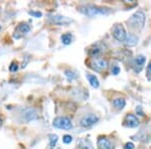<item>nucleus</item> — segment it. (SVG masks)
Wrapping results in <instances>:
<instances>
[{
    "mask_svg": "<svg viewBox=\"0 0 151 149\" xmlns=\"http://www.w3.org/2000/svg\"><path fill=\"white\" fill-rule=\"evenodd\" d=\"M79 10L80 12L89 16V17H94V16L98 15H107L110 13V9L96 5H82L79 7Z\"/></svg>",
    "mask_w": 151,
    "mask_h": 149,
    "instance_id": "1",
    "label": "nucleus"
},
{
    "mask_svg": "<svg viewBox=\"0 0 151 149\" xmlns=\"http://www.w3.org/2000/svg\"><path fill=\"white\" fill-rule=\"evenodd\" d=\"M127 22H128L129 26H130L131 28L140 30L141 28L144 26V22H145L144 13L140 10L136 11V12L134 13L130 18H129Z\"/></svg>",
    "mask_w": 151,
    "mask_h": 149,
    "instance_id": "2",
    "label": "nucleus"
},
{
    "mask_svg": "<svg viewBox=\"0 0 151 149\" xmlns=\"http://www.w3.org/2000/svg\"><path fill=\"white\" fill-rule=\"evenodd\" d=\"M53 125L56 128L63 129V130H71L73 128V123L71 121L69 117H65V116H61V117L55 118L53 122Z\"/></svg>",
    "mask_w": 151,
    "mask_h": 149,
    "instance_id": "3",
    "label": "nucleus"
},
{
    "mask_svg": "<svg viewBox=\"0 0 151 149\" xmlns=\"http://www.w3.org/2000/svg\"><path fill=\"white\" fill-rule=\"evenodd\" d=\"M20 117L23 122L27 123L30 121H33V120H36L38 118V113H37V111L35 109L27 107L21 110Z\"/></svg>",
    "mask_w": 151,
    "mask_h": 149,
    "instance_id": "4",
    "label": "nucleus"
},
{
    "mask_svg": "<svg viewBox=\"0 0 151 149\" xmlns=\"http://www.w3.org/2000/svg\"><path fill=\"white\" fill-rule=\"evenodd\" d=\"M112 35L116 41H126L127 34L125 27L122 24H116L112 28Z\"/></svg>",
    "mask_w": 151,
    "mask_h": 149,
    "instance_id": "5",
    "label": "nucleus"
},
{
    "mask_svg": "<svg viewBox=\"0 0 151 149\" xmlns=\"http://www.w3.org/2000/svg\"><path fill=\"white\" fill-rule=\"evenodd\" d=\"M90 67L93 70H95L96 72H103L108 68V61L101 58H92L91 63H90Z\"/></svg>",
    "mask_w": 151,
    "mask_h": 149,
    "instance_id": "6",
    "label": "nucleus"
},
{
    "mask_svg": "<svg viewBox=\"0 0 151 149\" xmlns=\"http://www.w3.org/2000/svg\"><path fill=\"white\" fill-rule=\"evenodd\" d=\"M99 121V117L95 114H88V115H85L84 117L80 120V125L82 127H91L93 126L94 124H96L97 122Z\"/></svg>",
    "mask_w": 151,
    "mask_h": 149,
    "instance_id": "7",
    "label": "nucleus"
},
{
    "mask_svg": "<svg viewBox=\"0 0 151 149\" xmlns=\"http://www.w3.org/2000/svg\"><path fill=\"white\" fill-rule=\"evenodd\" d=\"M29 30H30V25L28 24V23H26V22L19 23V24L16 26L15 30H14V34H13L14 38H16V39L20 38L22 35L26 34Z\"/></svg>",
    "mask_w": 151,
    "mask_h": 149,
    "instance_id": "8",
    "label": "nucleus"
},
{
    "mask_svg": "<svg viewBox=\"0 0 151 149\" xmlns=\"http://www.w3.org/2000/svg\"><path fill=\"white\" fill-rule=\"evenodd\" d=\"M49 20L53 22V24L56 25H68L73 22V20L69 17H66L63 15H51L49 16Z\"/></svg>",
    "mask_w": 151,
    "mask_h": 149,
    "instance_id": "9",
    "label": "nucleus"
},
{
    "mask_svg": "<svg viewBox=\"0 0 151 149\" xmlns=\"http://www.w3.org/2000/svg\"><path fill=\"white\" fill-rule=\"evenodd\" d=\"M140 122H139L138 118L133 114H128L125 117V125L129 128H136L139 126Z\"/></svg>",
    "mask_w": 151,
    "mask_h": 149,
    "instance_id": "10",
    "label": "nucleus"
},
{
    "mask_svg": "<svg viewBox=\"0 0 151 149\" xmlns=\"http://www.w3.org/2000/svg\"><path fill=\"white\" fill-rule=\"evenodd\" d=\"M97 145L99 149H112V144L106 137H99L97 140Z\"/></svg>",
    "mask_w": 151,
    "mask_h": 149,
    "instance_id": "11",
    "label": "nucleus"
},
{
    "mask_svg": "<svg viewBox=\"0 0 151 149\" xmlns=\"http://www.w3.org/2000/svg\"><path fill=\"white\" fill-rule=\"evenodd\" d=\"M146 61V58L144 56H141L139 54L135 58V72L136 73H140L141 70L143 68V66H144Z\"/></svg>",
    "mask_w": 151,
    "mask_h": 149,
    "instance_id": "12",
    "label": "nucleus"
},
{
    "mask_svg": "<svg viewBox=\"0 0 151 149\" xmlns=\"http://www.w3.org/2000/svg\"><path fill=\"white\" fill-rule=\"evenodd\" d=\"M137 42H138V37L135 34H127L126 41H125V43H126L127 46H134L137 44Z\"/></svg>",
    "mask_w": 151,
    "mask_h": 149,
    "instance_id": "13",
    "label": "nucleus"
},
{
    "mask_svg": "<svg viewBox=\"0 0 151 149\" xmlns=\"http://www.w3.org/2000/svg\"><path fill=\"white\" fill-rule=\"evenodd\" d=\"M86 78L88 79L90 85H91V86L93 87V88H95V89H98L99 88V86H100V83H99L98 78H97L95 75L87 74L86 75Z\"/></svg>",
    "mask_w": 151,
    "mask_h": 149,
    "instance_id": "14",
    "label": "nucleus"
},
{
    "mask_svg": "<svg viewBox=\"0 0 151 149\" xmlns=\"http://www.w3.org/2000/svg\"><path fill=\"white\" fill-rule=\"evenodd\" d=\"M125 105H126V101H125L123 98H117L113 101V106H114V108H116L117 110H122V109L125 107Z\"/></svg>",
    "mask_w": 151,
    "mask_h": 149,
    "instance_id": "15",
    "label": "nucleus"
},
{
    "mask_svg": "<svg viewBox=\"0 0 151 149\" xmlns=\"http://www.w3.org/2000/svg\"><path fill=\"white\" fill-rule=\"evenodd\" d=\"M79 145L82 149H95L94 148V146L92 145L91 141H90L89 139H86V138L81 139V140L79 141Z\"/></svg>",
    "mask_w": 151,
    "mask_h": 149,
    "instance_id": "16",
    "label": "nucleus"
},
{
    "mask_svg": "<svg viewBox=\"0 0 151 149\" xmlns=\"http://www.w3.org/2000/svg\"><path fill=\"white\" fill-rule=\"evenodd\" d=\"M88 53H89V56H92L93 58H97L98 56H100V53H101V48H98L97 46H92V48L89 49Z\"/></svg>",
    "mask_w": 151,
    "mask_h": 149,
    "instance_id": "17",
    "label": "nucleus"
},
{
    "mask_svg": "<svg viewBox=\"0 0 151 149\" xmlns=\"http://www.w3.org/2000/svg\"><path fill=\"white\" fill-rule=\"evenodd\" d=\"M61 38H62V42L63 44H70L73 41V36H72V34H63Z\"/></svg>",
    "mask_w": 151,
    "mask_h": 149,
    "instance_id": "18",
    "label": "nucleus"
},
{
    "mask_svg": "<svg viewBox=\"0 0 151 149\" xmlns=\"http://www.w3.org/2000/svg\"><path fill=\"white\" fill-rule=\"evenodd\" d=\"M65 76L67 77V79L69 80V81H72V80H74L78 77V75L76 74L75 72H73V71H66Z\"/></svg>",
    "mask_w": 151,
    "mask_h": 149,
    "instance_id": "19",
    "label": "nucleus"
},
{
    "mask_svg": "<svg viewBox=\"0 0 151 149\" xmlns=\"http://www.w3.org/2000/svg\"><path fill=\"white\" fill-rule=\"evenodd\" d=\"M49 141H51V143H49L51 148H53V146L56 145V141H58V135H55V134H51V135H49Z\"/></svg>",
    "mask_w": 151,
    "mask_h": 149,
    "instance_id": "20",
    "label": "nucleus"
},
{
    "mask_svg": "<svg viewBox=\"0 0 151 149\" xmlns=\"http://www.w3.org/2000/svg\"><path fill=\"white\" fill-rule=\"evenodd\" d=\"M17 70H18V63L16 61H13L10 65V67H9V71L14 73V72H17Z\"/></svg>",
    "mask_w": 151,
    "mask_h": 149,
    "instance_id": "21",
    "label": "nucleus"
},
{
    "mask_svg": "<svg viewBox=\"0 0 151 149\" xmlns=\"http://www.w3.org/2000/svg\"><path fill=\"white\" fill-rule=\"evenodd\" d=\"M63 143L69 144V143H71L73 141V137L71 136V135H65V136L63 137Z\"/></svg>",
    "mask_w": 151,
    "mask_h": 149,
    "instance_id": "22",
    "label": "nucleus"
},
{
    "mask_svg": "<svg viewBox=\"0 0 151 149\" xmlns=\"http://www.w3.org/2000/svg\"><path fill=\"white\" fill-rule=\"evenodd\" d=\"M29 14L31 16H34V17L36 18H39L42 16V13L41 12V11H29Z\"/></svg>",
    "mask_w": 151,
    "mask_h": 149,
    "instance_id": "23",
    "label": "nucleus"
},
{
    "mask_svg": "<svg viewBox=\"0 0 151 149\" xmlns=\"http://www.w3.org/2000/svg\"><path fill=\"white\" fill-rule=\"evenodd\" d=\"M125 149H134V144L132 142H127L125 144Z\"/></svg>",
    "mask_w": 151,
    "mask_h": 149,
    "instance_id": "24",
    "label": "nucleus"
},
{
    "mask_svg": "<svg viewBox=\"0 0 151 149\" xmlns=\"http://www.w3.org/2000/svg\"><path fill=\"white\" fill-rule=\"evenodd\" d=\"M112 73L114 75H118L120 73V68L119 67H114L112 68Z\"/></svg>",
    "mask_w": 151,
    "mask_h": 149,
    "instance_id": "25",
    "label": "nucleus"
},
{
    "mask_svg": "<svg viewBox=\"0 0 151 149\" xmlns=\"http://www.w3.org/2000/svg\"><path fill=\"white\" fill-rule=\"evenodd\" d=\"M147 75L149 76V77H151V61L149 63V65H148V67H147Z\"/></svg>",
    "mask_w": 151,
    "mask_h": 149,
    "instance_id": "26",
    "label": "nucleus"
},
{
    "mask_svg": "<svg viewBox=\"0 0 151 149\" xmlns=\"http://www.w3.org/2000/svg\"><path fill=\"white\" fill-rule=\"evenodd\" d=\"M136 111H137L138 115H140V116H142V115H143V112L141 111V107H140V106H138L137 109H136Z\"/></svg>",
    "mask_w": 151,
    "mask_h": 149,
    "instance_id": "27",
    "label": "nucleus"
},
{
    "mask_svg": "<svg viewBox=\"0 0 151 149\" xmlns=\"http://www.w3.org/2000/svg\"><path fill=\"white\" fill-rule=\"evenodd\" d=\"M2 123H3V119H2V117L0 116V126L2 125Z\"/></svg>",
    "mask_w": 151,
    "mask_h": 149,
    "instance_id": "28",
    "label": "nucleus"
},
{
    "mask_svg": "<svg viewBox=\"0 0 151 149\" xmlns=\"http://www.w3.org/2000/svg\"><path fill=\"white\" fill-rule=\"evenodd\" d=\"M0 29H1V25H0Z\"/></svg>",
    "mask_w": 151,
    "mask_h": 149,
    "instance_id": "29",
    "label": "nucleus"
}]
</instances>
